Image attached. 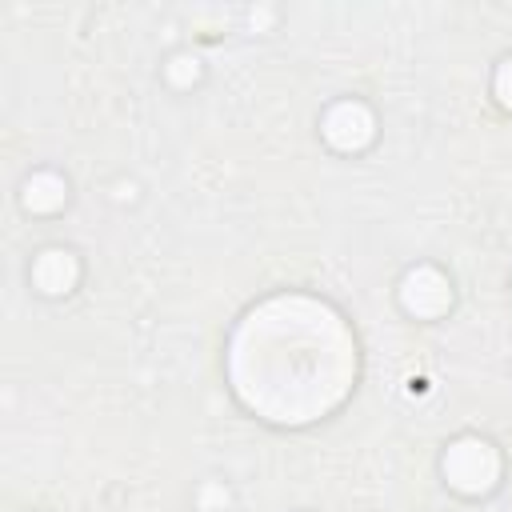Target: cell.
I'll list each match as a JSON object with an SVG mask.
<instances>
[{
    "label": "cell",
    "instance_id": "obj_5",
    "mask_svg": "<svg viewBox=\"0 0 512 512\" xmlns=\"http://www.w3.org/2000/svg\"><path fill=\"white\" fill-rule=\"evenodd\" d=\"M76 276H80V264H76V256H72L68 248H48V252H40L36 264H32V280H36V288L48 292V296L68 292V288L76 284Z\"/></svg>",
    "mask_w": 512,
    "mask_h": 512
},
{
    "label": "cell",
    "instance_id": "obj_6",
    "mask_svg": "<svg viewBox=\"0 0 512 512\" xmlns=\"http://www.w3.org/2000/svg\"><path fill=\"white\" fill-rule=\"evenodd\" d=\"M64 180L56 176V172H36V176H28L24 180V208H32V212H52V208H60L64 204Z\"/></svg>",
    "mask_w": 512,
    "mask_h": 512
},
{
    "label": "cell",
    "instance_id": "obj_4",
    "mask_svg": "<svg viewBox=\"0 0 512 512\" xmlns=\"http://www.w3.org/2000/svg\"><path fill=\"white\" fill-rule=\"evenodd\" d=\"M400 304L412 312V316H440L448 304H452V288H448V276L436 272V268H412L404 280H400Z\"/></svg>",
    "mask_w": 512,
    "mask_h": 512
},
{
    "label": "cell",
    "instance_id": "obj_1",
    "mask_svg": "<svg viewBox=\"0 0 512 512\" xmlns=\"http://www.w3.org/2000/svg\"><path fill=\"white\" fill-rule=\"evenodd\" d=\"M352 372L356 348L344 320L308 296L268 300L240 324L232 344L240 400L284 424L312 420L340 404Z\"/></svg>",
    "mask_w": 512,
    "mask_h": 512
},
{
    "label": "cell",
    "instance_id": "obj_3",
    "mask_svg": "<svg viewBox=\"0 0 512 512\" xmlns=\"http://www.w3.org/2000/svg\"><path fill=\"white\" fill-rule=\"evenodd\" d=\"M372 132H376V120L360 100H340L324 116V140L340 152H360L372 140Z\"/></svg>",
    "mask_w": 512,
    "mask_h": 512
},
{
    "label": "cell",
    "instance_id": "obj_8",
    "mask_svg": "<svg viewBox=\"0 0 512 512\" xmlns=\"http://www.w3.org/2000/svg\"><path fill=\"white\" fill-rule=\"evenodd\" d=\"M496 96H500L504 108H512V56L496 68Z\"/></svg>",
    "mask_w": 512,
    "mask_h": 512
},
{
    "label": "cell",
    "instance_id": "obj_2",
    "mask_svg": "<svg viewBox=\"0 0 512 512\" xmlns=\"http://www.w3.org/2000/svg\"><path fill=\"white\" fill-rule=\"evenodd\" d=\"M440 468H444V480H448L456 492L480 496V492H488V488L496 484V476H500V456H496V448H492L488 440H480V436H460V440L448 444Z\"/></svg>",
    "mask_w": 512,
    "mask_h": 512
},
{
    "label": "cell",
    "instance_id": "obj_7",
    "mask_svg": "<svg viewBox=\"0 0 512 512\" xmlns=\"http://www.w3.org/2000/svg\"><path fill=\"white\" fill-rule=\"evenodd\" d=\"M196 76H200V60H196V56L180 52V56H172V60H168V80H172V84L188 88Z\"/></svg>",
    "mask_w": 512,
    "mask_h": 512
}]
</instances>
